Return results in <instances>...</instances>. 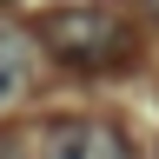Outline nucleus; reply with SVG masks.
Wrapping results in <instances>:
<instances>
[{
  "instance_id": "obj_1",
  "label": "nucleus",
  "mask_w": 159,
  "mask_h": 159,
  "mask_svg": "<svg viewBox=\"0 0 159 159\" xmlns=\"http://www.w3.org/2000/svg\"><path fill=\"white\" fill-rule=\"evenodd\" d=\"M33 40L60 66H73V73H106V66H126L133 60V27L113 7H53Z\"/></svg>"
},
{
  "instance_id": "obj_4",
  "label": "nucleus",
  "mask_w": 159,
  "mask_h": 159,
  "mask_svg": "<svg viewBox=\"0 0 159 159\" xmlns=\"http://www.w3.org/2000/svg\"><path fill=\"white\" fill-rule=\"evenodd\" d=\"M146 7H152V13H159V0H146Z\"/></svg>"
},
{
  "instance_id": "obj_2",
  "label": "nucleus",
  "mask_w": 159,
  "mask_h": 159,
  "mask_svg": "<svg viewBox=\"0 0 159 159\" xmlns=\"http://www.w3.org/2000/svg\"><path fill=\"white\" fill-rule=\"evenodd\" d=\"M40 159H139V152H133V139L119 126H106V119H60V126H47Z\"/></svg>"
},
{
  "instance_id": "obj_3",
  "label": "nucleus",
  "mask_w": 159,
  "mask_h": 159,
  "mask_svg": "<svg viewBox=\"0 0 159 159\" xmlns=\"http://www.w3.org/2000/svg\"><path fill=\"white\" fill-rule=\"evenodd\" d=\"M27 73H33V47H27V33L0 20V106H7L13 93H27Z\"/></svg>"
}]
</instances>
